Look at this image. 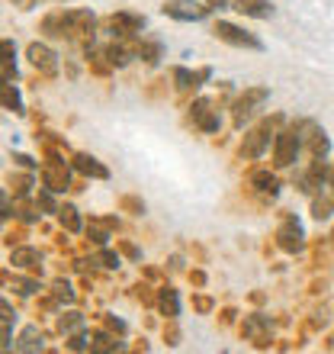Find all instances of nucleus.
<instances>
[{
    "instance_id": "obj_1",
    "label": "nucleus",
    "mask_w": 334,
    "mask_h": 354,
    "mask_svg": "<svg viewBox=\"0 0 334 354\" xmlns=\"http://www.w3.org/2000/svg\"><path fill=\"white\" fill-rule=\"evenodd\" d=\"M215 36L225 39V42H232V46H248V48H264L260 46V39L248 36V32H242L238 26H232V23H219L215 26Z\"/></svg>"
},
{
    "instance_id": "obj_2",
    "label": "nucleus",
    "mask_w": 334,
    "mask_h": 354,
    "mask_svg": "<svg viewBox=\"0 0 334 354\" xmlns=\"http://www.w3.org/2000/svg\"><path fill=\"white\" fill-rule=\"evenodd\" d=\"M296 145H299L296 132H279V136H277V161H279V165H289V161H293Z\"/></svg>"
},
{
    "instance_id": "obj_3",
    "label": "nucleus",
    "mask_w": 334,
    "mask_h": 354,
    "mask_svg": "<svg viewBox=\"0 0 334 354\" xmlns=\"http://www.w3.org/2000/svg\"><path fill=\"white\" fill-rule=\"evenodd\" d=\"M270 142V122H264L257 132H250V139L244 142V155H250V158H257L260 151H264V145Z\"/></svg>"
},
{
    "instance_id": "obj_4",
    "label": "nucleus",
    "mask_w": 334,
    "mask_h": 354,
    "mask_svg": "<svg viewBox=\"0 0 334 354\" xmlns=\"http://www.w3.org/2000/svg\"><path fill=\"white\" fill-rule=\"evenodd\" d=\"M267 100V91L264 87H257V91H248V97H242V103H238V113H235V120L244 122V116H250L254 113V103Z\"/></svg>"
},
{
    "instance_id": "obj_5",
    "label": "nucleus",
    "mask_w": 334,
    "mask_h": 354,
    "mask_svg": "<svg viewBox=\"0 0 334 354\" xmlns=\"http://www.w3.org/2000/svg\"><path fill=\"white\" fill-rule=\"evenodd\" d=\"M164 13H170V17H177V19H203L206 17V10L193 7V3H170V7H164Z\"/></svg>"
},
{
    "instance_id": "obj_6",
    "label": "nucleus",
    "mask_w": 334,
    "mask_h": 354,
    "mask_svg": "<svg viewBox=\"0 0 334 354\" xmlns=\"http://www.w3.org/2000/svg\"><path fill=\"white\" fill-rule=\"evenodd\" d=\"M29 58H32V65L42 68V71H55V55H52L46 46H29Z\"/></svg>"
},
{
    "instance_id": "obj_7",
    "label": "nucleus",
    "mask_w": 334,
    "mask_h": 354,
    "mask_svg": "<svg viewBox=\"0 0 334 354\" xmlns=\"http://www.w3.org/2000/svg\"><path fill=\"white\" fill-rule=\"evenodd\" d=\"M46 187L48 190H65L68 187V168H61V165L46 168Z\"/></svg>"
},
{
    "instance_id": "obj_8",
    "label": "nucleus",
    "mask_w": 334,
    "mask_h": 354,
    "mask_svg": "<svg viewBox=\"0 0 334 354\" xmlns=\"http://www.w3.org/2000/svg\"><path fill=\"white\" fill-rule=\"evenodd\" d=\"M279 239H283V248H289V252H293V248H299V245H302V229H299V225L289 219L286 229L279 232Z\"/></svg>"
},
{
    "instance_id": "obj_9",
    "label": "nucleus",
    "mask_w": 334,
    "mask_h": 354,
    "mask_svg": "<svg viewBox=\"0 0 334 354\" xmlns=\"http://www.w3.org/2000/svg\"><path fill=\"white\" fill-rule=\"evenodd\" d=\"M193 116L199 120V126H203V129H209V132L219 129V116H213V113H209V103H196Z\"/></svg>"
},
{
    "instance_id": "obj_10",
    "label": "nucleus",
    "mask_w": 334,
    "mask_h": 354,
    "mask_svg": "<svg viewBox=\"0 0 334 354\" xmlns=\"http://www.w3.org/2000/svg\"><path fill=\"white\" fill-rule=\"evenodd\" d=\"M77 168L84 171V174H93V177H106V168H100L93 158H87V155H77Z\"/></svg>"
},
{
    "instance_id": "obj_11",
    "label": "nucleus",
    "mask_w": 334,
    "mask_h": 354,
    "mask_svg": "<svg viewBox=\"0 0 334 354\" xmlns=\"http://www.w3.org/2000/svg\"><path fill=\"white\" fill-rule=\"evenodd\" d=\"M174 77L180 81V87H196V81H199V77H209V71H203V75L196 77V75H190V71H184V68H177Z\"/></svg>"
},
{
    "instance_id": "obj_12",
    "label": "nucleus",
    "mask_w": 334,
    "mask_h": 354,
    "mask_svg": "<svg viewBox=\"0 0 334 354\" xmlns=\"http://www.w3.org/2000/svg\"><path fill=\"white\" fill-rule=\"evenodd\" d=\"M13 264H39V252H26V248H19V252H13Z\"/></svg>"
},
{
    "instance_id": "obj_13",
    "label": "nucleus",
    "mask_w": 334,
    "mask_h": 354,
    "mask_svg": "<svg viewBox=\"0 0 334 354\" xmlns=\"http://www.w3.org/2000/svg\"><path fill=\"white\" fill-rule=\"evenodd\" d=\"M161 309H164L167 316H177V297L170 293V290H164V293H161Z\"/></svg>"
},
{
    "instance_id": "obj_14",
    "label": "nucleus",
    "mask_w": 334,
    "mask_h": 354,
    "mask_svg": "<svg viewBox=\"0 0 334 354\" xmlns=\"http://www.w3.org/2000/svg\"><path fill=\"white\" fill-rule=\"evenodd\" d=\"M61 223H65L71 232H77V229H81V223H77V216H75V209H71V206H65V209H61Z\"/></svg>"
},
{
    "instance_id": "obj_15",
    "label": "nucleus",
    "mask_w": 334,
    "mask_h": 354,
    "mask_svg": "<svg viewBox=\"0 0 334 354\" xmlns=\"http://www.w3.org/2000/svg\"><path fill=\"white\" fill-rule=\"evenodd\" d=\"M23 351H36L39 348V342H36V328H26V335H23Z\"/></svg>"
},
{
    "instance_id": "obj_16",
    "label": "nucleus",
    "mask_w": 334,
    "mask_h": 354,
    "mask_svg": "<svg viewBox=\"0 0 334 354\" xmlns=\"http://www.w3.org/2000/svg\"><path fill=\"white\" fill-rule=\"evenodd\" d=\"M3 103H7L10 110H19V97H17V93H13V91H10V84L3 87Z\"/></svg>"
},
{
    "instance_id": "obj_17",
    "label": "nucleus",
    "mask_w": 334,
    "mask_h": 354,
    "mask_svg": "<svg viewBox=\"0 0 334 354\" xmlns=\"http://www.w3.org/2000/svg\"><path fill=\"white\" fill-rule=\"evenodd\" d=\"M209 3H213V7H225V0H209Z\"/></svg>"
},
{
    "instance_id": "obj_18",
    "label": "nucleus",
    "mask_w": 334,
    "mask_h": 354,
    "mask_svg": "<svg viewBox=\"0 0 334 354\" xmlns=\"http://www.w3.org/2000/svg\"><path fill=\"white\" fill-rule=\"evenodd\" d=\"M331 187H334V180H331Z\"/></svg>"
}]
</instances>
